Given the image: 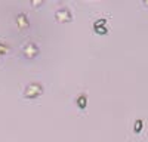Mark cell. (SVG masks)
I'll return each mask as SVG.
<instances>
[{
	"mask_svg": "<svg viewBox=\"0 0 148 142\" xmlns=\"http://www.w3.org/2000/svg\"><path fill=\"white\" fill-rule=\"evenodd\" d=\"M40 93H42V86L39 83H30L25 87V90H24V95L27 98H37Z\"/></svg>",
	"mask_w": 148,
	"mask_h": 142,
	"instance_id": "6da1fadb",
	"label": "cell"
},
{
	"mask_svg": "<svg viewBox=\"0 0 148 142\" xmlns=\"http://www.w3.org/2000/svg\"><path fill=\"white\" fill-rule=\"evenodd\" d=\"M56 19L58 21H70L71 19V14L68 9H61L56 12Z\"/></svg>",
	"mask_w": 148,
	"mask_h": 142,
	"instance_id": "7a4b0ae2",
	"label": "cell"
},
{
	"mask_svg": "<svg viewBox=\"0 0 148 142\" xmlns=\"http://www.w3.org/2000/svg\"><path fill=\"white\" fill-rule=\"evenodd\" d=\"M24 53H25L28 58H33V56L37 53V47H36L33 43H30V44L25 46V51H24Z\"/></svg>",
	"mask_w": 148,
	"mask_h": 142,
	"instance_id": "3957f363",
	"label": "cell"
},
{
	"mask_svg": "<svg viewBox=\"0 0 148 142\" xmlns=\"http://www.w3.org/2000/svg\"><path fill=\"white\" fill-rule=\"evenodd\" d=\"M18 22H19V27H28V21L24 18V15L18 16Z\"/></svg>",
	"mask_w": 148,
	"mask_h": 142,
	"instance_id": "277c9868",
	"label": "cell"
},
{
	"mask_svg": "<svg viewBox=\"0 0 148 142\" xmlns=\"http://www.w3.org/2000/svg\"><path fill=\"white\" fill-rule=\"evenodd\" d=\"M79 104H80V106H83V105H86V98L83 99V96L79 99Z\"/></svg>",
	"mask_w": 148,
	"mask_h": 142,
	"instance_id": "5b68a950",
	"label": "cell"
}]
</instances>
